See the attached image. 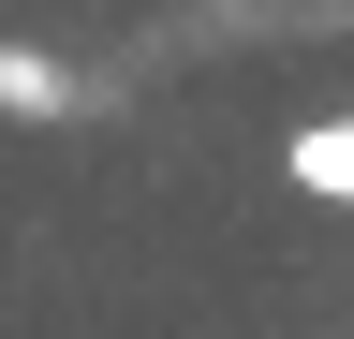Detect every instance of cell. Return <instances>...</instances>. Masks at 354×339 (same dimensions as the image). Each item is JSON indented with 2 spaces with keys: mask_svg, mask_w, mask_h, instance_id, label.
<instances>
[{
  "mask_svg": "<svg viewBox=\"0 0 354 339\" xmlns=\"http://www.w3.org/2000/svg\"><path fill=\"white\" fill-rule=\"evenodd\" d=\"M281 177H295L310 206H339V222H354V104L295 118V133H281Z\"/></svg>",
  "mask_w": 354,
  "mask_h": 339,
  "instance_id": "6da1fadb",
  "label": "cell"
},
{
  "mask_svg": "<svg viewBox=\"0 0 354 339\" xmlns=\"http://www.w3.org/2000/svg\"><path fill=\"white\" fill-rule=\"evenodd\" d=\"M59 104H74V74H59V59L0 45V118H59Z\"/></svg>",
  "mask_w": 354,
  "mask_h": 339,
  "instance_id": "7a4b0ae2",
  "label": "cell"
}]
</instances>
